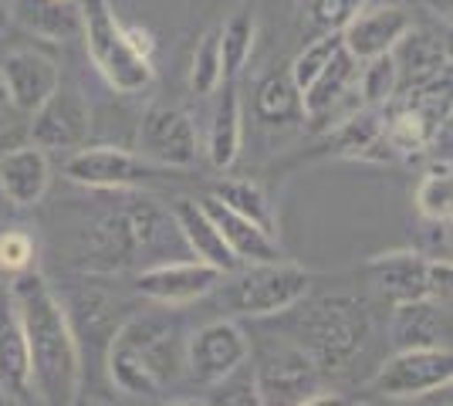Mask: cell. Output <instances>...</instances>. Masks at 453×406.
Instances as JSON below:
<instances>
[{"label":"cell","instance_id":"cell-1","mask_svg":"<svg viewBox=\"0 0 453 406\" xmlns=\"http://www.w3.org/2000/svg\"><path fill=\"white\" fill-rule=\"evenodd\" d=\"M11 295L27 339L31 400L41 406H81L85 363L61 295L38 268L11 278Z\"/></svg>","mask_w":453,"mask_h":406},{"label":"cell","instance_id":"cell-2","mask_svg":"<svg viewBox=\"0 0 453 406\" xmlns=\"http://www.w3.org/2000/svg\"><path fill=\"white\" fill-rule=\"evenodd\" d=\"M183 335L173 315L139 311L129 315L109 339L105 369L126 396H156L183 372Z\"/></svg>","mask_w":453,"mask_h":406},{"label":"cell","instance_id":"cell-3","mask_svg":"<svg viewBox=\"0 0 453 406\" xmlns=\"http://www.w3.org/2000/svg\"><path fill=\"white\" fill-rule=\"evenodd\" d=\"M78 7H81V41L105 85L122 96L150 88L156 75L152 41L139 27L119 20L112 0H78Z\"/></svg>","mask_w":453,"mask_h":406},{"label":"cell","instance_id":"cell-4","mask_svg":"<svg viewBox=\"0 0 453 406\" xmlns=\"http://www.w3.org/2000/svg\"><path fill=\"white\" fill-rule=\"evenodd\" d=\"M173 217L159 211L146 196H129L122 207L98 217L92 227L85 231L81 244V268L95 274H112V271L133 268L142 254H152L156 248L166 244L170 237Z\"/></svg>","mask_w":453,"mask_h":406},{"label":"cell","instance_id":"cell-5","mask_svg":"<svg viewBox=\"0 0 453 406\" xmlns=\"http://www.w3.org/2000/svg\"><path fill=\"white\" fill-rule=\"evenodd\" d=\"M311 288V271L298 268L291 261H271V264H247L234 271V278L224 281L220 302L234 315L267 318L295 309Z\"/></svg>","mask_w":453,"mask_h":406},{"label":"cell","instance_id":"cell-6","mask_svg":"<svg viewBox=\"0 0 453 406\" xmlns=\"http://www.w3.org/2000/svg\"><path fill=\"white\" fill-rule=\"evenodd\" d=\"M65 176L98 194H135L150 183H159L166 170L146 163L139 153L129 149H115V146H85L78 153L68 156Z\"/></svg>","mask_w":453,"mask_h":406},{"label":"cell","instance_id":"cell-7","mask_svg":"<svg viewBox=\"0 0 453 406\" xmlns=\"http://www.w3.org/2000/svg\"><path fill=\"white\" fill-rule=\"evenodd\" d=\"M250 359V339L230 318H217L193 332L183 349V366L200 387H220L237 376Z\"/></svg>","mask_w":453,"mask_h":406},{"label":"cell","instance_id":"cell-8","mask_svg":"<svg viewBox=\"0 0 453 406\" xmlns=\"http://www.w3.org/2000/svg\"><path fill=\"white\" fill-rule=\"evenodd\" d=\"M453 379V349H399L376 369L369 389L386 400H426Z\"/></svg>","mask_w":453,"mask_h":406},{"label":"cell","instance_id":"cell-9","mask_svg":"<svg viewBox=\"0 0 453 406\" xmlns=\"http://www.w3.org/2000/svg\"><path fill=\"white\" fill-rule=\"evenodd\" d=\"M31 146H38L41 153H78L88 146V133H92V109L85 92L65 81L55 88V96L41 105L31 116Z\"/></svg>","mask_w":453,"mask_h":406},{"label":"cell","instance_id":"cell-10","mask_svg":"<svg viewBox=\"0 0 453 406\" xmlns=\"http://www.w3.org/2000/svg\"><path fill=\"white\" fill-rule=\"evenodd\" d=\"M139 156L159 170H189L200 159V135L193 119L176 105H150L139 122Z\"/></svg>","mask_w":453,"mask_h":406},{"label":"cell","instance_id":"cell-11","mask_svg":"<svg viewBox=\"0 0 453 406\" xmlns=\"http://www.w3.org/2000/svg\"><path fill=\"white\" fill-rule=\"evenodd\" d=\"M369 332L365 309L352 298H325L319 315L308 326V352L319 363V369H345L352 356L362 349V339Z\"/></svg>","mask_w":453,"mask_h":406},{"label":"cell","instance_id":"cell-12","mask_svg":"<svg viewBox=\"0 0 453 406\" xmlns=\"http://www.w3.org/2000/svg\"><path fill=\"white\" fill-rule=\"evenodd\" d=\"M261 406H298L319 379V363L311 352L295 342H274L250 372Z\"/></svg>","mask_w":453,"mask_h":406},{"label":"cell","instance_id":"cell-13","mask_svg":"<svg viewBox=\"0 0 453 406\" xmlns=\"http://www.w3.org/2000/svg\"><path fill=\"white\" fill-rule=\"evenodd\" d=\"M220 281H224V274L200 264V261H163V264L139 271L135 291L142 298L156 302V305L180 309V305H189V302H200V298L213 295L220 288Z\"/></svg>","mask_w":453,"mask_h":406},{"label":"cell","instance_id":"cell-14","mask_svg":"<svg viewBox=\"0 0 453 406\" xmlns=\"http://www.w3.org/2000/svg\"><path fill=\"white\" fill-rule=\"evenodd\" d=\"M0 75L7 85V96L14 112L35 116L61 85V68L55 58H48L38 48H18L0 58Z\"/></svg>","mask_w":453,"mask_h":406},{"label":"cell","instance_id":"cell-15","mask_svg":"<svg viewBox=\"0 0 453 406\" xmlns=\"http://www.w3.org/2000/svg\"><path fill=\"white\" fill-rule=\"evenodd\" d=\"M0 396L14 400V403L31 400L27 339H24V326H20L18 305H14L7 278H0Z\"/></svg>","mask_w":453,"mask_h":406},{"label":"cell","instance_id":"cell-16","mask_svg":"<svg viewBox=\"0 0 453 406\" xmlns=\"http://www.w3.org/2000/svg\"><path fill=\"white\" fill-rule=\"evenodd\" d=\"M410 27H413V20L396 4L365 7L359 18L342 31V48L362 65V61L379 58V55H393V48L406 38Z\"/></svg>","mask_w":453,"mask_h":406},{"label":"cell","instance_id":"cell-17","mask_svg":"<svg viewBox=\"0 0 453 406\" xmlns=\"http://www.w3.org/2000/svg\"><path fill=\"white\" fill-rule=\"evenodd\" d=\"M48 187H51V159L38 146L24 142V146H11L7 153H0V196L11 207L18 211L38 207Z\"/></svg>","mask_w":453,"mask_h":406},{"label":"cell","instance_id":"cell-18","mask_svg":"<svg viewBox=\"0 0 453 406\" xmlns=\"http://www.w3.org/2000/svg\"><path fill=\"white\" fill-rule=\"evenodd\" d=\"M369 278L382 298L393 305H413L430 302V257L416 251H389L376 254L369 261Z\"/></svg>","mask_w":453,"mask_h":406},{"label":"cell","instance_id":"cell-19","mask_svg":"<svg viewBox=\"0 0 453 406\" xmlns=\"http://www.w3.org/2000/svg\"><path fill=\"white\" fill-rule=\"evenodd\" d=\"M170 217H173V224H176V234L183 237V244H187L189 254H193V261L220 271L224 278L234 274V271H241V261L226 251L224 237L213 227V220H210V213L203 211L200 200H176V207H173Z\"/></svg>","mask_w":453,"mask_h":406},{"label":"cell","instance_id":"cell-20","mask_svg":"<svg viewBox=\"0 0 453 406\" xmlns=\"http://www.w3.org/2000/svg\"><path fill=\"white\" fill-rule=\"evenodd\" d=\"M200 203H203V211L210 213L213 227H217L220 237H224L226 251L241 261V268H247V264H271V261H281L278 241H274L267 231H261L257 224H250V220L237 217L234 211H226L224 203H217L213 196H203Z\"/></svg>","mask_w":453,"mask_h":406},{"label":"cell","instance_id":"cell-21","mask_svg":"<svg viewBox=\"0 0 453 406\" xmlns=\"http://www.w3.org/2000/svg\"><path fill=\"white\" fill-rule=\"evenodd\" d=\"M11 20L48 44L81 38V7L68 0H11Z\"/></svg>","mask_w":453,"mask_h":406},{"label":"cell","instance_id":"cell-22","mask_svg":"<svg viewBox=\"0 0 453 406\" xmlns=\"http://www.w3.org/2000/svg\"><path fill=\"white\" fill-rule=\"evenodd\" d=\"M393 61H396L399 68V92L413 88V85H423L426 78H434L443 68H450L447 55H443V34L426 31V27H410L406 38L393 48Z\"/></svg>","mask_w":453,"mask_h":406},{"label":"cell","instance_id":"cell-23","mask_svg":"<svg viewBox=\"0 0 453 406\" xmlns=\"http://www.w3.org/2000/svg\"><path fill=\"white\" fill-rule=\"evenodd\" d=\"M359 68H362L359 61L342 48L339 55L328 61V68L311 81V88L302 96L304 119L321 122L325 116H332L342 102H345V96H352V88L359 85Z\"/></svg>","mask_w":453,"mask_h":406},{"label":"cell","instance_id":"cell-24","mask_svg":"<svg viewBox=\"0 0 453 406\" xmlns=\"http://www.w3.org/2000/svg\"><path fill=\"white\" fill-rule=\"evenodd\" d=\"M241 142H244V109H241V96L237 85L224 81V96L213 109L207 133V156L217 170H230L241 156Z\"/></svg>","mask_w":453,"mask_h":406},{"label":"cell","instance_id":"cell-25","mask_svg":"<svg viewBox=\"0 0 453 406\" xmlns=\"http://www.w3.org/2000/svg\"><path fill=\"white\" fill-rule=\"evenodd\" d=\"M335 146H339V156H349V159H369V163H393V159H399L393 153V146L386 142L382 116L376 109H359L356 116L345 119L335 129Z\"/></svg>","mask_w":453,"mask_h":406},{"label":"cell","instance_id":"cell-26","mask_svg":"<svg viewBox=\"0 0 453 406\" xmlns=\"http://www.w3.org/2000/svg\"><path fill=\"white\" fill-rule=\"evenodd\" d=\"M254 116L265 126H288L295 119H304L302 92L295 88V81L288 72H271L257 81L254 88Z\"/></svg>","mask_w":453,"mask_h":406},{"label":"cell","instance_id":"cell-27","mask_svg":"<svg viewBox=\"0 0 453 406\" xmlns=\"http://www.w3.org/2000/svg\"><path fill=\"white\" fill-rule=\"evenodd\" d=\"M443 318L436 311V302H413L399 305L393 318V342L399 349H434L443 346Z\"/></svg>","mask_w":453,"mask_h":406},{"label":"cell","instance_id":"cell-28","mask_svg":"<svg viewBox=\"0 0 453 406\" xmlns=\"http://www.w3.org/2000/svg\"><path fill=\"white\" fill-rule=\"evenodd\" d=\"M416 211L430 224H453V163L434 159L416 183Z\"/></svg>","mask_w":453,"mask_h":406},{"label":"cell","instance_id":"cell-29","mask_svg":"<svg viewBox=\"0 0 453 406\" xmlns=\"http://www.w3.org/2000/svg\"><path fill=\"white\" fill-rule=\"evenodd\" d=\"M210 196L217 203H224L226 211H234L237 217L257 224L261 231L274 237V224L278 220H274V211H271V200H267L257 183H250V180H220V183H213Z\"/></svg>","mask_w":453,"mask_h":406},{"label":"cell","instance_id":"cell-30","mask_svg":"<svg viewBox=\"0 0 453 406\" xmlns=\"http://www.w3.org/2000/svg\"><path fill=\"white\" fill-rule=\"evenodd\" d=\"M257 41V18L254 11H237L234 18L220 27V58H224V81H234L247 68Z\"/></svg>","mask_w":453,"mask_h":406},{"label":"cell","instance_id":"cell-31","mask_svg":"<svg viewBox=\"0 0 453 406\" xmlns=\"http://www.w3.org/2000/svg\"><path fill=\"white\" fill-rule=\"evenodd\" d=\"M359 102L365 109H389L399 96V68L393 55H379V58L362 61L359 68Z\"/></svg>","mask_w":453,"mask_h":406},{"label":"cell","instance_id":"cell-32","mask_svg":"<svg viewBox=\"0 0 453 406\" xmlns=\"http://www.w3.org/2000/svg\"><path fill=\"white\" fill-rule=\"evenodd\" d=\"M224 85V58H220V27H210L193 48V65H189V92L200 98L220 92Z\"/></svg>","mask_w":453,"mask_h":406},{"label":"cell","instance_id":"cell-33","mask_svg":"<svg viewBox=\"0 0 453 406\" xmlns=\"http://www.w3.org/2000/svg\"><path fill=\"white\" fill-rule=\"evenodd\" d=\"M339 51H342V34H319L315 41H308L302 51H298V58L291 61V68H288L295 88L304 96L311 88V81L328 68V61L335 58Z\"/></svg>","mask_w":453,"mask_h":406},{"label":"cell","instance_id":"cell-34","mask_svg":"<svg viewBox=\"0 0 453 406\" xmlns=\"http://www.w3.org/2000/svg\"><path fill=\"white\" fill-rule=\"evenodd\" d=\"M369 7V0H304V14L321 34H342Z\"/></svg>","mask_w":453,"mask_h":406},{"label":"cell","instance_id":"cell-35","mask_svg":"<svg viewBox=\"0 0 453 406\" xmlns=\"http://www.w3.org/2000/svg\"><path fill=\"white\" fill-rule=\"evenodd\" d=\"M35 257H38V244L27 231L11 227V231L0 234V271L4 274L18 278V274L35 271Z\"/></svg>","mask_w":453,"mask_h":406},{"label":"cell","instance_id":"cell-36","mask_svg":"<svg viewBox=\"0 0 453 406\" xmlns=\"http://www.w3.org/2000/svg\"><path fill=\"white\" fill-rule=\"evenodd\" d=\"M453 298V261H430V302Z\"/></svg>","mask_w":453,"mask_h":406},{"label":"cell","instance_id":"cell-37","mask_svg":"<svg viewBox=\"0 0 453 406\" xmlns=\"http://www.w3.org/2000/svg\"><path fill=\"white\" fill-rule=\"evenodd\" d=\"M298 406H362V403L352 400V396H345V393H311Z\"/></svg>","mask_w":453,"mask_h":406},{"label":"cell","instance_id":"cell-38","mask_svg":"<svg viewBox=\"0 0 453 406\" xmlns=\"http://www.w3.org/2000/svg\"><path fill=\"white\" fill-rule=\"evenodd\" d=\"M14 119V105H11V96H7V85H4V75H0V133L11 126Z\"/></svg>","mask_w":453,"mask_h":406},{"label":"cell","instance_id":"cell-39","mask_svg":"<svg viewBox=\"0 0 453 406\" xmlns=\"http://www.w3.org/2000/svg\"><path fill=\"white\" fill-rule=\"evenodd\" d=\"M426 403L430 406H453V379L450 383H443L436 393H430V396H426Z\"/></svg>","mask_w":453,"mask_h":406},{"label":"cell","instance_id":"cell-40","mask_svg":"<svg viewBox=\"0 0 453 406\" xmlns=\"http://www.w3.org/2000/svg\"><path fill=\"white\" fill-rule=\"evenodd\" d=\"M426 7H430L434 14H440L443 20H450V27H453V0H426Z\"/></svg>","mask_w":453,"mask_h":406},{"label":"cell","instance_id":"cell-41","mask_svg":"<svg viewBox=\"0 0 453 406\" xmlns=\"http://www.w3.org/2000/svg\"><path fill=\"white\" fill-rule=\"evenodd\" d=\"M443 55H447V65L453 68V27L443 31Z\"/></svg>","mask_w":453,"mask_h":406},{"label":"cell","instance_id":"cell-42","mask_svg":"<svg viewBox=\"0 0 453 406\" xmlns=\"http://www.w3.org/2000/svg\"><path fill=\"white\" fill-rule=\"evenodd\" d=\"M11 20V0H0V24Z\"/></svg>","mask_w":453,"mask_h":406},{"label":"cell","instance_id":"cell-43","mask_svg":"<svg viewBox=\"0 0 453 406\" xmlns=\"http://www.w3.org/2000/svg\"><path fill=\"white\" fill-rule=\"evenodd\" d=\"M170 406H210V403H203V400H176Z\"/></svg>","mask_w":453,"mask_h":406},{"label":"cell","instance_id":"cell-44","mask_svg":"<svg viewBox=\"0 0 453 406\" xmlns=\"http://www.w3.org/2000/svg\"><path fill=\"white\" fill-rule=\"evenodd\" d=\"M68 4H78V0H68Z\"/></svg>","mask_w":453,"mask_h":406}]
</instances>
